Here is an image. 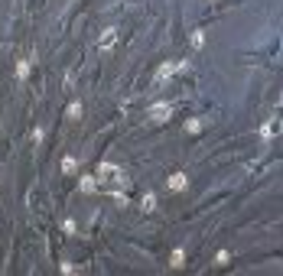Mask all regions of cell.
Segmentation results:
<instances>
[{"instance_id":"6da1fadb","label":"cell","mask_w":283,"mask_h":276,"mask_svg":"<svg viewBox=\"0 0 283 276\" xmlns=\"http://www.w3.org/2000/svg\"><path fill=\"white\" fill-rule=\"evenodd\" d=\"M147 117H150L153 124H166V120L173 117V104H169V101H156V104H150Z\"/></svg>"},{"instance_id":"7a4b0ae2","label":"cell","mask_w":283,"mask_h":276,"mask_svg":"<svg viewBox=\"0 0 283 276\" xmlns=\"http://www.w3.org/2000/svg\"><path fill=\"white\" fill-rule=\"evenodd\" d=\"M185 185H189V176H185V172H173V176L166 179V189L169 192H185Z\"/></svg>"},{"instance_id":"3957f363","label":"cell","mask_w":283,"mask_h":276,"mask_svg":"<svg viewBox=\"0 0 283 276\" xmlns=\"http://www.w3.org/2000/svg\"><path fill=\"white\" fill-rule=\"evenodd\" d=\"M114 43H117V30H114V26H108V30L98 36V49H111Z\"/></svg>"},{"instance_id":"277c9868","label":"cell","mask_w":283,"mask_h":276,"mask_svg":"<svg viewBox=\"0 0 283 276\" xmlns=\"http://www.w3.org/2000/svg\"><path fill=\"white\" fill-rule=\"evenodd\" d=\"M173 75H176V62H163L160 68H156V85L166 81V78H173Z\"/></svg>"},{"instance_id":"5b68a950","label":"cell","mask_w":283,"mask_h":276,"mask_svg":"<svg viewBox=\"0 0 283 276\" xmlns=\"http://www.w3.org/2000/svg\"><path fill=\"white\" fill-rule=\"evenodd\" d=\"M78 189H82V192H98L101 182L95 179V176H82V179H78Z\"/></svg>"},{"instance_id":"8992f818","label":"cell","mask_w":283,"mask_h":276,"mask_svg":"<svg viewBox=\"0 0 283 276\" xmlns=\"http://www.w3.org/2000/svg\"><path fill=\"white\" fill-rule=\"evenodd\" d=\"M30 68H33V62L23 55L20 62H17V78H20V81H26V78H30Z\"/></svg>"},{"instance_id":"52a82bcc","label":"cell","mask_w":283,"mask_h":276,"mask_svg":"<svg viewBox=\"0 0 283 276\" xmlns=\"http://www.w3.org/2000/svg\"><path fill=\"white\" fill-rule=\"evenodd\" d=\"M140 208H143L147 214H150V211H156V195H153V192H147V195L140 198Z\"/></svg>"},{"instance_id":"ba28073f","label":"cell","mask_w":283,"mask_h":276,"mask_svg":"<svg viewBox=\"0 0 283 276\" xmlns=\"http://www.w3.org/2000/svg\"><path fill=\"white\" fill-rule=\"evenodd\" d=\"M66 117H68V120H78V117H82V101H68Z\"/></svg>"},{"instance_id":"9c48e42d","label":"cell","mask_w":283,"mask_h":276,"mask_svg":"<svg viewBox=\"0 0 283 276\" xmlns=\"http://www.w3.org/2000/svg\"><path fill=\"white\" fill-rule=\"evenodd\" d=\"M183 263H185V250H183V247H176L173 257H169V266H173V270H179Z\"/></svg>"},{"instance_id":"30bf717a","label":"cell","mask_w":283,"mask_h":276,"mask_svg":"<svg viewBox=\"0 0 283 276\" xmlns=\"http://www.w3.org/2000/svg\"><path fill=\"white\" fill-rule=\"evenodd\" d=\"M75 169H78V160H75V156H62V172H66V176H72Z\"/></svg>"},{"instance_id":"8fae6325","label":"cell","mask_w":283,"mask_h":276,"mask_svg":"<svg viewBox=\"0 0 283 276\" xmlns=\"http://www.w3.org/2000/svg\"><path fill=\"white\" fill-rule=\"evenodd\" d=\"M189 43L196 46V49H202V46H205V32H202V30H192V36H189Z\"/></svg>"},{"instance_id":"7c38bea8","label":"cell","mask_w":283,"mask_h":276,"mask_svg":"<svg viewBox=\"0 0 283 276\" xmlns=\"http://www.w3.org/2000/svg\"><path fill=\"white\" fill-rule=\"evenodd\" d=\"M185 133H192V137L202 133V120H196V117H192V120H185Z\"/></svg>"},{"instance_id":"4fadbf2b","label":"cell","mask_w":283,"mask_h":276,"mask_svg":"<svg viewBox=\"0 0 283 276\" xmlns=\"http://www.w3.org/2000/svg\"><path fill=\"white\" fill-rule=\"evenodd\" d=\"M273 133H277V124H273V120H267V124L261 127V137H264V140H270Z\"/></svg>"},{"instance_id":"5bb4252c","label":"cell","mask_w":283,"mask_h":276,"mask_svg":"<svg viewBox=\"0 0 283 276\" xmlns=\"http://www.w3.org/2000/svg\"><path fill=\"white\" fill-rule=\"evenodd\" d=\"M62 231H66V234H72V237H75V234H78V224L72 221V218H66V221H62Z\"/></svg>"},{"instance_id":"9a60e30c","label":"cell","mask_w":283,"mask_h":276,"mask_svg":"<svg viewBox=\"0 0 283 276\" xmlns=\"http://www.w3.org/2000/svg\"><path fill=\"white\" fill-rule=\"evenodd\" d=\"M176 72H192V62L183 59V62H176Z\"/></svg>"},{"instance_id":"2e32d148","label":"cell","mask_w":283,"mask_h":276,"mask_svg":"<svg viewBox=\"0 0 283 276\" xmlns=\"http://www.w3.org/2000/svg\"><path fill=\"white\" fill-rule=\"evenodd\" d=\"M228 260H231V254H228V250H221V254L215 257V263H228Z\"/></svg>"},{"instance_id":"e0dca14e","label":"cell","mask_w":283,"mask_h":276,"mask_svg":"<svg viewBox=\"0 0 283 276\" xmlns=\"http://www.w3.org/2000/svg\"><path fill=\"white\" fill-rule=\"evenodd\" d=\"M280 107H283V95H280Z\"/></svg>"},{"instance_id":"ac0fdd59","label":"cell","mask_w":283,"mask_h":276,"mask_svg":"<svg viewBox=\"0 0 283 276\" xmlns=\"http://www.w3.org/2000/svg\"><path fill=\"white\" fill-rule=\"evenodd\" d=\"M72 276H78V270H75V273H72Z\"/></svg>"}]
</instances>
